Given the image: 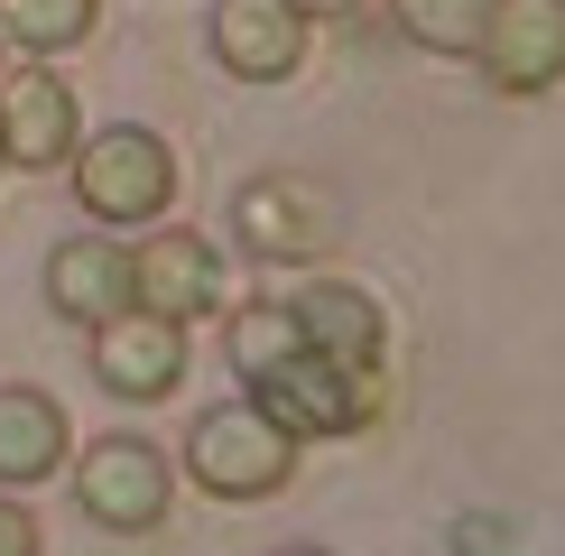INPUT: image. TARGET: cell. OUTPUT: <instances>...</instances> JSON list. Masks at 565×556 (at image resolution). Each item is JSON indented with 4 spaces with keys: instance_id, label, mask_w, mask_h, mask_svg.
<instances>
[{
    "instance_id": "9a60e30c",
    "label": "cell",
    "mask_w": 565,
    "mask_h": 556,
    "mask_svg": "<svg viewBox=\"0 0 565 556\" xmlns=\"http://www.w3.org/2000/svg\"><path fill=\"white\" fill-rule=\"evenodd\" d=\"M390 19H398V38L427 46V56H473L491 0H390Z\"/></svg>"
},
{
    "instance_id": "4fadbf2b",
    "label": "cell",
    "mask_w": 565,
    "mask_h": 556,
    "mask_svg": "<svg viewBox=\"0 0 565 556\" xmlns=\"http://www.w3.org/2000/svg\"><path fill=\"white\" fill-rule=\"evenodd\" d=\"M75 455V417L29 381H0V482H46Z\"/></svg>"
},
{
    "instance_id": "9c48e42d",
    "label": "cell",
    "mask_w": 565,
    "mask_h": 556,
    "mask_svg": "<svg viewBox=\"0 0 565 556\" xmlns=\"http://www.w3.org/2000/svg\"><path fill=\"white\" fill-rule=\"evenodd\" d=\"M288 316H297V334L316 343V353H334L343 371H381V381H390V316H381L371 288L316 269L306 288H288Z\"/></svg>"
},
{
    "instance_id": "5bb4252c",
    "label": "cell",
    "mask_w": 565,
    "mask_h": 556,
    "mask_svg": "<svg viewBox=\"0 0 565 556\" xmlns=\"http://www.w3.org/2000/svg\"><path fill=\"white\" fill-rule=\"evenodd\" d=\"M103 0H0V38L29 46V56H65V46L93 38Z\"/></svg>"
},
{
    "instance_id": "3957f363",
    "label": "cell",
    "mask_w": 565,
    "mask_h": 556,
    "mask_svg": "<svg viewBox=\"0 0 565 556\" xmlns=\"http://www.w3.org/2000/svg\"><path fill=\"white\" fill-rule=\"evenodd\" d=\"M185 473L214 501H269V492H288V473H297V436L278 427L260 399H214L185 427Z\"/></svg>"
},
{
    "instance_id": "7a4b0ae2",
    "label": "cell",
    "mask_w": 565,
    "mask_h": 556,
    "mask_svg": "<svg viewBox=\"0 0 565 556\" xmlns=\"http://www.w3.org/2000/svg\"><path fill=\"white\" fill-rule=\"evenodd\" d=\"M65 168H75V204L111 232H149L177 204V158H168V139L139 130V121H111V130L75 139Z\"/></svg>"
},
{
    "instance_id": "52a82bcc",
    "label": "cell",
    "mask_w": 565,
    "mask_h": 556,
    "mask_svg": "<svg viewBox=\"0 0 565 556\" xmlns=\"http://www.w3.org/2000/svg\"><path fill=\"white\" fill-rule=\"evenodd\" d=\"M93 381L111 389V399H168L185 381V324L177 316H149V307H121L93 324Z\"/></svg>"
},
{
    "instance_id": "7c38bea8",
    "label": "cell",
    "mask_w": 565,
    "mask_h": 556,
    "mask_svg": "<svg viewBox=\"0 0 565 556\" xmlns=\"http://www.w3.org/2000/svg\"><path fill=\"white\" fill-rule=\"evenodd\" d=\"M46 307H56L65 324H103L130 307V250L103 242V232H75V242H56V260H46Z\"/></svg>"
},
{
    "instance_id": "8992f818",
    "label": "cell",
    "mask_w": 565,
    "mask_h": 556,
    "mask_svg": "<svg viewBox=\"0 0 565 556\" xmlns=\"http://www.w3.org/2000/svg\"><path fill=\"white\" fill-rule=\"evenodd\" d=\"M130 307L177 316V324L214 316L223 307V250L204 232H185V223H149L139 250H130Z\"/></svg>"
},
{
    "instance_id": "ba28073f",
    "label": "cell",
    "mask_w": 565,
    "mask_h": 556,
    "mask_svg": "<svg viewBox=\"0 0 565 556\" xmlns=\"http://www.w3.org/2000/svg\"><path fill=\"white\" fill-rule=\"evenodd\" d=\"M232 242L260 260H316V250H334V204L306 177H250L232 195Z\"/></svg>"
},
{
    "instance_id": "5b68a950",
    "label": "cell",
    "mask_w": 565,
    "mask_h": 556,
    "mask_svg": "<svg viewBox=\"0 0 565 556\" xmlns=\"http://www.w3.org/2000/svg\"><path fill=\"white\" fill-rule=\"evenodd\" d=\"M84 139V111L65 93L56 56H29V65H0V168H29V177H56Z\"/></svg>"
},
{
    "instance_id": "30bf717a",
    "label": "cell",
    "mask_w": 565,
    "mask_h": 556,
    "mask_svg": "<svg viewBox=\"0 0 565 556\" xmlns=\"http://www.w3.org/2000/svg\"><path fill=\"white\" fill-rule=\"evenodd\" d=\"M473 65L501 93H547L565 84V0H491Z\"/></svg>"
},
{
    "instance_id": "6da1fadb",
    "label": "cell",
    "mask_w": 565,
    "mask_h": 556,
    "mask_svg": "<svg viewBox=\"0 0 565 556\" xmlns=\"http://www.w3.org/2000/svg\"><path fill=\"white\" fill-rule=\"evenodd\" d=\"M242 389L297 436V446H306V436H362L371 417H381V399H390L381 371H343L334 353H316L306 334L288 343V353H269L260 371H242Z\"/></svg>"
},
{
    "instance_id": "8fae6325",
    "label": "cell",
    "mask_w": 565,
    "mask_h": 556,
    "mask_svg": "<svg viewBox=\"0 0 565 556\" xmlns=\"http://www.w3.org/2000/svg\"><path fill=\"white\" fill-rule=\"evenodd\" d=\"M306 29L316 19L297 0H214V65L242 84H288L306 65Z\"/></svg>"
},
{
    "instance_id": "277c9868",
    "label": "cell",
    "mask_w": 565,
    "mask_h": 556,
    "mask_svg": "<svg viewBox=\"0 0 565 556\" xmlns=\"http://www.w3.org/2000/svg\"><path fill=\"white\" fill-rule=\"evenodd\" d=\"M75 501L93 528H111V538H149L158 520H168L177 482H168V455L149 446V436H103V446L75 455Z\"/></svg>"
},
{
    "instance_id": "e0dca14e",
    "label": "cell",
    "mask_w": 565,
    "mask_h": 556,
    "mask_svg": "<svg viewBox=\"0 0 565 556\" xmlns=\"http://www.w3.org/2000/svg\"><path fill=\"white\" fill-rule=\"evenodd\" d=\"M297 10H306V19H352L362 0H297Z\"/></svg>"
},
{
    "instance_id": "2e32d148",
    "label": "cell",
    "mask_w": 565,
    "mask_h": 556,
    "mask_svg": "<svg viewBox=\"0 0 565 556\" xmlns=\"http://www.w3.org/2000/svg\"><path fill=\"white\" fill-rule=\"evenodd\" d=\"M29 547H38V520L19 501H0V556H29Z\"/></svg>"
}]
</instances>
